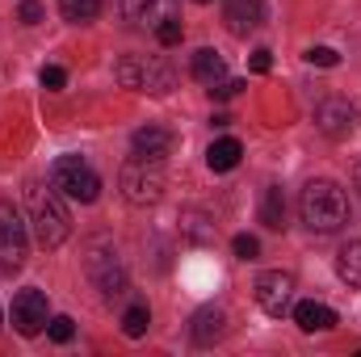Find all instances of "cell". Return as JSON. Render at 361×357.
Returning <instances> with one entry per match:
<instances>
[{
	"mask_svg": "<svg viewBox=\"0 0 361 357\" xmlns=\"http://www.w3.org/2000/svg\"><path fill=\"white\" fill-rule=\"evenodd\" d=\"M244 89V80H219V85H210V97L214 101H231V97H240Z\"/></svg>",
	"mask_w": 361,
	"mask_h": 357,
	"instance_id": "cell-28",
	"label": "cell"
},
{
	"mask_svg": "<svg viewBox=\"0 0 361 357\" xmlns=\"http://www.w3.org/2000/svg\"><path fill=\"white\" fill-rule=\"evenodd\" d=\"M173 131H164V126H143V131H135L130 135V152L135 156H143V160H164L169 152H173Z\"/></svg>",
	"mask_w": 361,
	"mask_h": 357,
	"instance_id": "cell-11",
	"label": "cell"
},
{
	"mask_svg": "<svg viewBox=\"0 0 361 357\" xmlns=\"http://www.w3.org/2000/svg\"><path fill=\"white\" fill-rule=\"evenodd\" d=\"M197 4H210V0H197Z\"/></svg>",
	"mask_w": 361,
	"mask_h": 357,
	"instance_id": "cell-32",
	"label": "cell"
},
{
	"mask_svg": "<svg viewBox=\"0 0 361 357\" xmlns=\"http://www.w3.org/2000/svg\"><path fill=\"white\" fill-rule=\"evenodd\" d=\"M25 248H30V240H25V223L17 214V206L0 202V273H17L25 265Z\"/></svg>",
	"mask_w": 361,
	"mask_h": 357,
	"instance_id": "cell-5",
	"label": "cell"
},
{
	"mask_svg": "<svg viewBox=\"0 0 361 357\" xmlns=\"http://www.w3.org/2000/svg\"><path fill=\"white\" fill-rule=\"evenodd\" d=\"M336 273H341V282H349V286L361 290V240L345 244V248L336 253Z\"/></svg>",
	"mask_w": 361,
	"mask_h": 357,
	"instance_id": "cell-18",
	"label": "cell"
},
{
	"mask_svg": "<svg viewBox=\"0 0 361 357\" xmlns=\"http://www.w3.org/2000/svg\"><path fill=\"white\" fill-rule=\"evenodd\" d=\"M240 156H244V143L227 135V139H214V143H210V152H206V164H210L214 173H231V169L240 164Z\"/></svg>",
	"mask_w": 361,
	"mask_h": 357,
	"instance_id": "cell-15",
	"label": "cell"
},
{
	"mask_svg": "<svg viewBox=\"0 0 361 357\" xmlns=\"http://www.w3.org/2000/svg\"><path fill=\"white\" fill-rule=\"evenodd\" d=\"M177 0H122V17L130 25H160V21H173L177 17Z\"/></svg>",
	"mask_w": 361,
	"mask_h": 357,
	"instance_id": "cell-10",
	"label": "cell"
},
{
	"mask_svg": "<svg viewBox=\"0 0 361 357\" xmlns=\"http://www.w3.org/2000/svg\"><path fill=\"white\" fill-rule=\"evenodd\" d=\"M231 253H235L240 261H257V257H261V240H257V236H235V240H231Z\"/></svg>",
	"mask_w": 361,
	"mask_h": 357,
	"instance_id": "cell-23",
	"label": "cell"
},
{
	"mask_svg": "<svg viewBox=\"0 0 361 357\" xmlns=\"http://www.w3.org/2000/svg\"><path fill=\"white\" fill-rule=\"evenodd\" d=\"M294 324H298L302 332H332V328H336V311H332L328 303L307 298V303L294 307Z\"/></svg>",
	"mask_w": 361,
	"mask_h": 357,
	"instance_id": "cell-12",
	"label": "cell"
},
{
	"mask_svg": "<svg viewBox=\"0 0 361 357\" xmlns=\"http://www.w3.org/2000/svg\"><path fill=\"white\" fill-rule=\"evenodd\" d=\"M17 17H21V21H25V25H38V21H42V4H38V0H25V4H21V13H17Z\"/></svg>",
	"mask_w": 361,
	"mask_h": 357,
	"instance_id": "cell-29",
	"label": "cell"
},
{
	"mask_svg": "<svg viewBox=\"0 0 361 357\" xmlns=\"http://www.w3.org/2000/svg\"><path fill=\"white\" fill-rule=\"evenodd\" d=\"M252 298H257V307H261L265 315L281 320L286 311H294V273H281V269L261 273L257 286H252Z\"/></svg>",
	"mask_w": 361,
	"mask_h": 357,
	"instance_id": "cell-6",
	"label": "cell"
},
{
	"mask_svg": "<svg viewBox=\"0 0 361 357\" xmlns=\"http://www.w3.org/2000/svg\"><path fill=\"white\" fill-rule=\"evenodd\" d=\"M173 85H177V76H173V68H169L164 59H143V76H139V92L164 97V92H173Z\"/></svg>",
	"mask_w": 361,
	"mask_h": 357,
	"instance_id": "cell-13",
	"label": "cell"
},
{
	"mask_svg": "<svg viewBox=\"0 0 361 357\" xmlns=\"http://www.w3.org/2000/svg\"><path fill=\"white\" fill-rule=\"evenodd\" d=\"M51 185L63 198H72V202H97V193H101V177L92 173L80 156H59L51 164Z\"/></svg>",
	"mask_w": 361,
	"mask_h": 357,
	"instance_id": "cell-4",
	"label": "cell"
},
{
	"mask_svg": "<svg viewBox=\"0 0 361 357\" xmlns=\"http://www.w3.org/2000/svg\"><path fill=\"white\" fill-rule=\"evenodd\" d=\"M223 332H227V328H223V307H202V311L193 315V341H197V345H214Z\"/></svg>",
	"mask_w": 361,
	"mask_h": 357,
	"instance_id": "cell-16",
	"label": "cell"
},
{
	"mask_svg": "<svg viewBox=\"0 0 361 357\" xmlns=\"http://www.w3.org/2000/svg\"><path fill=\"white\" fill-rule=\"evenodd\" d=\"M147 324H152V315H147V307H143V303H135V307L122 315V332H126L130 341H139V337L147 332Z\"/></svg>",
	"mask_w": 361,
	"mask_h": 357,
	"instance_id": "cell-21",
	"label": "cell"
},
{
	"mask_svg": "<svg viewBox=\"0 0 361 357\" xmlns=\"http://www.w3.org/2000/svg\"><path fill=\"white\" fill-rule=\"evenodd\" d=\"M101 8H105V0H59V13H63V21H72V25L97 21Z\"/></svg>",
	"mask_w": 361,
	"mask_h": 357,
	"instance_id": "cell-19",
	"label": "cell"
},
{
	"mask_svg": "<svg viewBox=\"0 0 361 357\" xmlns=\"http://www.w3.org/2000/svg\"><path fill=\"white\" fill-rule=\"evenodd\" d=\"M298 210H302V223L319 236H332L349 223V198L336 181H311L298 198Z\"/></svg>",
	"mask_w": 361,
	"mask_h": 357,
	"instance_id": "cell-1",
	"label": "cell"
},
{
	"mask_svg": "<svg viewBox=\"0 0 361 357\" xmlns=\"http://www.w3.org/2000/svg\"><path fill=\"white\" fill-rule=\"evenodd\" d=\"M47 294L42 290H21L17 298H13V328L21 332V337H38L42 328H47Z\"/></svg>",
	"mask_w": 361,
	"mask_h": 357,
	"instance_id": "cell-9",
	"label": "cell"
},
{
	"mask_svg": "<svg viewBox=\"0 0 361 357\" xmlns=\"http://www.w3.org/2000/svg\"><path fill=\"white\" fill-rule=\"evenodd\" d=\"M223 76H227L223 55H219V51H210V47H202V51L193 55V80H202V85H219Z\"/></svg>",
	"mask_w": 361,
	"mask_h": 357,
	"instance_id": "cell-17",
	"label": "cell"
},
{
	"mask_svg": "<svg viewBox=\"0 0 361 357\" xmlns=\"http://www.w3.org/2000/svg\"><path fill=\"white\" fill-rule=\"evenodd\" d=\"M118 185H122V198H126L130 206H152V202H160V193H164V169H160V160L135 156V160L122 164Z\"/></svg>",
	"mask_w": 361,
	"mask_h": 357,
	"instance_id": "cell-3",
	"label": "cell"
},
{
	"mask_svg": "<svg viewBox=\"0 0 361 357\" xmlns=\"http://www.w3.org/2000/svg\"><path fill=\"white\" fill-rule=\"evenodd\" d=\"M180 34H185V30H180V17H173V21H160V25H156V38H160L164 47H177Z\"/></svg>",
	"mask_w": 361,
	"mask_h": 357,
	"instance_id": "cell-27",
	"label": "cell"
},
{
	"mask_svg": "<svg viewBox=\"0 0 361 357\" xmlns=\"http://www.w3.org/2000/svg\"><path fill=\"white\" fill-rule=\"evenodd\" d=\"M261 25V0H227V30L248 34Z\"/></svg>",
	"mask_w": 361,
	"mask_h": 357,
	"instance_id": "cell-14",
	"label": "cell"
},
{
	"mask_svg": "<svg viewBox=\"0 0 361 357\" xmlns=\"http://www.w3.org/2000/svg\"><path fill=\"white\" fill-rule=\"evenodd\" d=\"M353 181H357V189H361V160H357V169H353Z\"/></svg>",
	"mask_w": 361,
	"mask_h": 357,
	"instance_id": "cell-31",
	"label": "cell"
},
{
	"mask_svg": "<svg viewBox=\"0 0 361 357\" xmlns=\"http://www.w3.org/2000/svg\"><path fill=\"white\" fill-rule=\"evenodd\" d=\"M38 80H42V89L59 92V89H63V85H68V72H63V68H55V63H47V68L38 72Z\"/></svg>",
	"mask_w": 361,
	"mask_h": 357,
	"instance_id": "cell-26",
	"label": "cell"
},
{
	"mask_svg": "<svg viewBox=\"0 0 361 357\" xmlns=\"http://www.w3.org/2000/svg\"><path fill=\"white\" fill-rule=\"evenodd\" d=\"M89 277L97 282V290L105 294V298H118L122 290H126V273H122V265H118V257L105 248V244H92L89 253Z\"/></svg>",
	"mask_w": 361,
	"mask_h": 357,
	"instance_id": "cell-7",
	"label": "cell"
},
{
	"mask_svg": "<svg viewBox=\"0 0 361 357\" xmlns=\"http://www.w3.org/2000/svg\"><path fill=\"white\" fill-rule=\"evenodd\" d=\"M248 68H252V72H269V68H273V55L265 51V47H257V51H252V59H248Z\"/></svg>",
	"mask_w": 361,
	"mask_h": 357,
	"instance_id": "cell-30",
	"label": "cell"
},
{
	"mask_svg": "<svg viewBox=\"0 0 361 357\" xmlns=\"http://www.w3.org/2000/svg\"><path fill=\"white\" fill-rule=\"evenodd\" d=\"M315 126H319L328 139H349V135L357 131V109H353L349 101H341V97H328V101L315 105Z\"/></svg>",
	"mask_w": 361,
	"mask_h": 357,
	"instance_id": "cell-8",
	"label": "cell"
},
{
	"mask_svg": "<svg viewBox=\"0 0 361 357\" xmlns=\"http://www.w3.org/2000/svg\"><path fill=\"white\" fill-rule=\"evenodd\" d=\"M307 63H311V68H336L341 55H336L332 47H311V51H307Z\"/></svg>",
	"mask_w": 361,
	"mask_h": 357,
	"instance_id": "cell-25",
	"label": "cell"
},
{
	"mask_svg": "<svg viewBox=\"0 0 361 357\" xmlns=\"http://www.w3.org/2000/svg\"><path fill=\"white\" fill-rule=\"evenodd\" d=\"M47 332H51V341H55V345H68V341L76 337V328H72V320H68V315L47 320Z\"/></svg>",
	"mask_w": 361,
	"mask_h": 357,
	"instance_id": "cell-24",
	"label": "cell"
},
{
	"mask_svg": "<svg viewBox=\"0 0 361 357\" xmlns=\"http://www.w3.org/2000/svg\"><path fill=\"white\" fill-rule=\"evenodd\" d=\"M185 236L197 240V244H210L214 240V223H206L202 214H185Z\"/></svg>",
	"mask_w": 361,
	"mask_h": 357,
	"instance_id": "cell-22",
	"label": "cell"
},
{
	"mask_svg": "<svg viewBox=\"0 0 361 357\" xmlns=\"http://www.w3.org/2000/svg\"><path fill=\"white\" fill-rule=\"evenodd\" d=\"M261 223L273 227V231L286 227V202H281V189H269V193H265V202H261Z\"/></svg>",
	"mask_w": 361,
	"mask_h": 357,
	"instance_id": "cell-20",
	"label": "cell"
},
{
	"mask_svg": "<svg viewBox=\"0 0 361 357\" xmlns=\"http://www.w3.org/2000/svg\"><path fill=\"white\" fill-rule=\"evenodd\" d=\"M30 219H34V236H38V244L42 248H59V244H68V236H72V214H68V206H63V198H59V189L51 185H30Z\"/></svg>",
	"mask_w": 361,
	"mask_h": 357,
	"instance_id": "cell-2",
	"label": "cell"
}]
</instances>
